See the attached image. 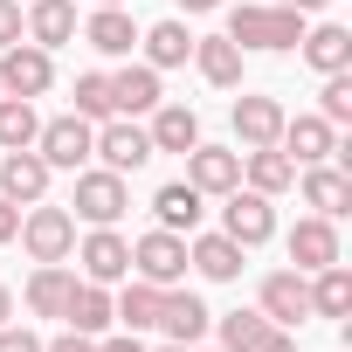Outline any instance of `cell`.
Instances as JSON below:
<instances>
[{
    "label": "cell",
    "instance_id": "cell-1",
    "mask_svg": "<svg viewBox=\"0 0 352 352\" xmlns=\"http://www.w3.org/2000/svg\"><path fill=\"white\" fill-rule=\"evenodd\" d=\"M304 14L297 8H283V0H242V8H228V42L249 56V49H263V56H290L297 42H304Z\"/></svg>",
    "mask_w": 352,
    "mask_h": 352
},
{
    "label": "cell",
    "instance_id": "cell-2",
    "mask_svg": "<svg viewBox=\"0 0 352 352\" xmlns=\"http://www.w3.org/2000/svg\"><path fill=\"white\" fill-rule=\"evenodd\" d=\"M131 208V187H124V173L111 166H76V194H69V214L90 221V228H118Z\"/></svg>",
    "mask_w": 352,
    "mask_h": 352
},
{
    "label": "cell",
    "instance_id": "cell-3",
    "mask_svg": "<svg viewBox=\"0 0 352 352\" xmlns=\"http://www.w3.org/2000/svg\"><path fill=\"white\" fill-rule=\"evenodd\" d=\"M21 249H28V263H69L76 256V214L49 208V201L21 208Z\"/></svg>",
    "mask_w": 352,
    "mask_h": 352
},
{
    "label": "cell",
    "instance_id": "cell-4",
    "mask_svg": "<svg viewBox=\"0 0 352 352\" xmlns=\"http://www.w3.org/2000/svg\"><path fill=\"white\" fill-rule=\"evenodd\" d=\"M131 276L173 290V283H187V235H173V228H145L131 242Z\"/></svg>",
    "mask_w": 352,
    "mask_h": 352
},
{
    "label": "cell",
    "instance_id": "cell-5",
    "mask_svg": "<svg viewBox=\"0 0 352 352\" xmlns=\"http://www.w3.org/2000/svg\"><path fill=\"white\" fill-rule=\"evenodd\" d=\"M90 138H97V124L76 118V111H63V118H42L35 152L49 159V173H76V166H90Z\"/></svg>",
    "mask_w": 352,
    "mask_h": 352
},
{
    "label": "cell",
    "instance_id": "cell-6",
    "mask_svg": "<svg viewBox=\"0 0 352 352\" xmlns=\"http://www.w3.org/2000/svg\"><path fill=\"white\" fill-rule=\"evenodd\" d=\"M56 83V56L35 42H8L0 49V97H49Z\"/></svg>",
    "mask_w": 352,
    "mask_h": 352
},
{
    "label": "cell",
    "instance_id": "cell-7",
    "mask_svg": "<svg viewBox=\"0 0 352 352\" xmlns=\"http://www.w3.org/2000/svg\"><path fill=\"white\" fill-rule=\"evenodd\" d=\"M90 159H104L111 173H138L145 159H159L152 152V138H145V124L138 118H104L97 124V138H90Z\"/></svg>",
    "mask_w": 352,
    "mask_h": 352
},
{
    "label": "cell",
    "instance_id": "cell-8",
    "mask_svg": "<svg viewBox=\"0 0 352 352\" xmlns=\"http://www.w3.org/2000/svg\"><path fill=\"white\" fill-rule=\"evenodd\" d=\"M228 208H221V235L228 242H242V249H263L270 235H276V208H270V194H256V187H235V194H221Z\"/></svg>",
    "mask_w": 352,
    "mask_h": 352
},
{
    "label": "cell",
    "instance_id": "cell-9",
    "mask_svg": "<svg viewBox=\"0 0 352 352\" xmlns=\"http://www.w3.org/2000/svg\"><path fill=\"white\" fill-rule=\"evenodd\" d=\"M0 201H14V208H35V201H49V159H42L35 145H21V152H0Z\"/></svg>",
    "mask_w": 352,
    "mask_h": 352
},
{
    "label": "cell",
    "instance_id": "cell-10",
    "mask_svg": "<svg viewBox=\"0 0 352 352\" xmlns=\"http://www.w3.org/2000/svg\"><path fill=\"white\" fill-rule=\"evenodd\" d=\"M76 263H83V283H124L131 276V242L118 228H90L76 242Z\"/></svg>",
    "mask_w": 352,
    "mask_h": 352
},
{
    "label": "cell",
    "instance_id": "cell-11",
    "mask_svg": "<svg viewBox=\"0 0 352 352\" xmlns=\"http://www.w3.org/2000/svg\"><path fill=\"white\" fill-rule=\"evenodd\" d=\"M256 311H263L270 324H290V331H297V324L311 318V276H304V270H270Z\"/></svg>",
    "mask_w": 352,
    "mask_h": 352
},
{
    "label": "cell",
    "instance_id": "cell-12",
    "mask_svg": "<svg viewBox=\"0 0 352 352\" xmlns=\"http://www.w3.org/2000/svg\"><path fill=\"white\" fill-rule=\"evenodd\" d=\"M228 118H235V145H242V152H263V145H276V138H283V104H276V97L242 90Z\"/></svg>",
    "mask_w": 352,
    "mask_h": 352
},
{
    "label": "cell",
    "instance_id": "cell-13",
    "mask_svg": "<svg viewBox=\"0 0 352 352\" xmlns=\"http://www.w3.org/2000/svg\"><path fill=\"white\" fill-rule=\"evenodd\" d=\"M276 152H283L290 166H318V159H331V152H338V124H324L318 111H304V118H283V138H276Z\"/></svg>",
    "mask_w": 352,
    "mask_h": 352
},
{
    "label": "cell",
    "instance_id": "cell-14",
    "mask_svg": "<svg viewBox=\"0 0 352 352\" xmlns=\"http://www.w3.org/2000/svg\"><path fill=\"white\" fill-rule=\"evenodd\" d=\"M297 187H304V208L311 214H324V221H338V214H352V173L345 166H304L297 173Z\"/></svg>",
    "mask_w": 352,
    "mask_h": 352
},
{
    "label": "cell",
    "instance_id": "cell-15",
    "mask_svg": "<svg viewBox=\"0 0 352 352\" xmlns=\"http://www.w3.org/2000/svg\"><path fill=\"white\" fill-rule=\"evenodd\" d=\"M76 0H28V8H21V35L35 42V49H63V42H76Z\"/></svg>",
    "mask_w": 352,
    "mask_h": 352
},
{
    "label": "cell",
    "instance_id": "cell-16",
    "mask_svg": "<svg viewBox=\"0 0 352 352\" xmlns=\"http://www.w3.org/2000/svg\"><path fill=\"white\" fill-rule=\"evenodd\" d=\"M290 263L311 276V270H324V263H345V249H338V221H324V214H304L297 228H290Z\"/></svg>",
    "mask_w": 352,
    "mask_h": 352
},
{
    "label": "cell",
    "instance_id": "cell-17",
    "mask_svg": "<svg viewBox=\"0 0 352 352\" xmlns=\"http://www.w3.org/2000/svg\"><path fill=\"white\" fill-rule=\"evenodd\" d=\"M187 159V180L201 187V194H235L242 187V152L235 145H194V152H180Z\"/></svg>",
    "mask_w": 352,
    "mask_h": 352
},
{
    "label": "cell",
    "instance_id": "cell-18",
    "mask_svg": "<svg viewBox=\"0 0 352 352\" xmlns=\"http://www.w3.org/2000/svg\"><path fill=\"white\" fill-rule=\"evenodd\" d=\"M208 324H214V311H208L194 290H180V283L166 290V304H159V331H166L173 345H201V338H208Z\"/></svg>",
    "mask_w": 352,
    "mask_h": 352
},
{
    "label": "cell",
    "instance_id": "cell-19",
    "mask_svg": "<svg viewBox=\"0 0 352 352\" xmlns=\"http://www.w3.org/2000/svg\"><path fill=\"white\" fill-rule=\"evenodd\" d=\"M214 90H242V69H249V56L228 42V35H194V56H187Z\"/></svg>",
    "mask_w": 352,
    "mask_h": 352
},
{
    "label": "cell",
    "instance_id": "cell-20",
    "mask_svg": "<svg viewBox=\"0 0 352 352\" xmlns=\"http://www.w3.org/2000/svg\"><path fill=\"white\" fill-rule=\"evenodd\" d=\"M145 118H152V124H145L152 152H194V145H201V118H194V104H152Z\"/></svg>",
    "mask_w": 352,
    "mask_h": 352
},
{
    "label": "cell",
    "instance_id": "cell-21",
    "mask_svg": "<svg viewBox=\"0 0 352 352\" xmlns=\"http://www.w3.org/2000/svg\"><path fill=\"white\" fill-rule=\"evenodd\" d=\"M111 104H118V118H145L152 104H166L159 69H152V63H124V69L111 76Z\"/></svg>",
    "mask_w": 352,
    "mask_h": 352
},
{
    "label": "cell",
    "instance_id": "cell-22",
    "mask_svg": "<svg viewBox=\"0 0 352 352\" xmlns=\"http://www.w3.org/2000/svg\"><path fill=\"white\" fill-rule=\"evenodd\" d=\"M242 242H228V235H187V270H201L208 283H235L242 276Z\"/></svg>",
    "mask_w": 352,
    "mask_h": 352
},
{
    "label": "cell",
    "instance_id": "cell-23",
    "mask_svg": "<svg viewBox=\"0 0 352 352\" xmlns=\"http://www.w3.org/2000/svg\"><path fill=\"white\" fill-rule=\"evenodd\" d=\"M201 201H208V194H201L194 180H166V187L152 194V221L173 228V235H194V228H201Z\"/></svg>",
    "mask_w": 352,
    "mask_h": 352
},
{
    "label": "cell",
    "instance_id": "cell-24",
    "mask_svg": "<svg viewBox=\"0 0 352 352\" xmlns=\"http://www.w3.org/2000/svg\"><path fill=\"white\" fill-rule=\"evenodd\" d=\"M297 56H304L318 76H331V69H352V28H338V21H318V28H304Z\"/></svg>",
    "mask_w": 352,
    "mask_h": 352
},
{
    "label": "cell",
    "instance_id": "cell-25",
    "mask_svg": "<svg viewBox=\"0 0 352 352\" xmlns=\"http://www.w3.org/2000/svg\"><path fill=\"white\" fill-rule=\"evenodd\" d=\"M63 324H69V331H90V338H104V331L118 324V311H111V283H83V276H76Z\"/></svg>",
    "mask_w": 352,
    "mask_h": 352
},
{
    "label": "cell",
    "instance_id": "cell-26",
    "mask_svg": "<svg viewBox=\"0 0 352 352\" xmlns=\"http://www.w3.org/2000/svg\"><path fill=\"white\" fill-rule=\"evenodd\" d=\"M138 49H145V63L152 69H180L187 56H194V28L173 14V21H152V28H138Z\"/></svg>",
    "mask_w": 352,
    "mask_h": 352
},
{
    "label": "cell",
    "instance_id": "cell-27",
    "mask_svg": "<svg viewBox=\"0 0 352 352\" xmlns=\"http://www.w3.org/2000/svg\"><path fill=\"white\" fill-rule=\"evenodd\" d=\"M83 42H90L97 56H131V49H138V21H131V8H97V14L83 21Z\"/></svg>",
    "mask_w": 352,
    "mask_h": 352
},
{
    "label": "cell",
    "instance_id": "cell-28",
    "mask_svg": "<svg viewBox=\"0 0 352 352\" xmlns=\"http://www.w3.org/2000/svg\"><path fill=\"white\" fill-rule=\"evenodd\" d=\"M69 290H76V270H69V263H35V276H28V311H35V318H63V311H69Z\"/></svg>",
    "mask_w": 352,
    "mask_h": 352
},
{
    "label": "cell",
    "instance_id": "cell-29",
    "mask_svg": "<svg viewBox=\"0 0 352 352\" xmlns=\"http://www.w3.org/2000/svg\"><path fill=\"white\" fill-rule=\"evenodd\" d=\"M159 304H166V290L145 283V276H124V290L111 297V311H118L124 331H152V324H159Z\"/></svg>",
    "mask_w": 352,
    "mask_h": 352
},
{
    "label": "cell",
    "instance_id": "cell-30",
    "mask_svg": "<svg viewBox=\"0 0 352 352\" xmlns=\"http://www.w3.org/2000/svg\"><path fill=\"white\" fill-rule=\"evenodd\" d=\"M242 187H256V194H290L297 187V166L276 152V145H263V152H242Z\"/></svg>",
    "mask_w": 352,
    "mask_h": 352
},
{
    "label": "cell",
    "instance_id": "cell-31",
    "mask_svg": "<svg viewBox=\"0 0 352 352\" xmlns=\"http://www.w3.org/2000/svg\"><path fill=\"white\" fill-rule=\"evenodd\" d=\"M345 311H352V270L345 263L311 270V318H345Z\"/></svg>",
    "mask_w": 352,
    "mask_h": 352
},
{
    "label": "cell",
    "instance_id": "cell-32",
    "mask_svg": "<svg viewBox=\"0 0 352 352\" xmlns=\"http://www.w3.org/2000/svg\"><path fill=\"white\" fill-rule=\"evenodd\" d=\"M35 131H42V111H35V97H0V152H21V145H35Z\"/></svg>",
    "mask_w": 352,
    "mask_h": 352
},
{
    "label": "cell",
    "instance_id": "cell-33",
    "mask_svg": "<svg viewBox=\"0 0 352 352\" xmlns=\"http://www.w3.org/2000/svg\"><path fill=\"white\" fill-rule=\"evenodd\" d=\"M76 118H90V124L118 118V104H111V76H104V69H83V76H76Z\"/></svg>",
    "mask_w": 352,
    "mask_h": 352
},
{
    "label": "cell",
    "instance_id": "cell-34",
    "mask_svg": "<svg viewBox=\"0 0 352 352\" xmlns=\"http://www.w3.org/2000/svg\"><path fill=\"white\" fill-rule=\"evenodd\" d=\"M318 118H324V124H352V69H331V76H324Z\"/></svg>",
    "mask_w": 352,
    "mask_h": 352
},
{
    "label": "cell",
    "instance_id": "cell-35",
    "mask_svg": "<svg viewBox=\"0 0 352 352\" xmlns=\"http://www.w3.org/2000/svg\"><path fill=\"white\" fill-rule=\"evenodd\" d=\"M263 324H270L263 311H228V318H214V331H221V352H242V345H249Z\"/></svg>",
    "mask_w": 352,
    "mask_h": 352
},
{
    "label": "cell",
    "instance_id": "cell-36",
    "mask_svg": "<svg viewBox=\"0 0 352 352\" xmlns=\"http://www.w3.org/2000/svg\"><path fill=\"white\" fill-rule=\"evenodd\" d=\"M242 352H297V331H290V324H263Z\"/></svg>",
    "mask_w": 352,
    "mask_h": 352
},
{
    "label": "cell",
    "instance_id": "cell-37",
    "mask_svg": "<svg viewBox=\"0 0 352 352\" xmlns=\"http://www.w3.org/2000/svg\"><path fill=\"white\" fill-rule=\"evenodd\" d=\"M0 352H42V338H35L28 324H14V318H8V324H0Z\"/></svg>",
    "mask_w": 352,
    "mask_h": 352
},
{
    "label": "cell",
    "instance_id": "cell-38",
    "mask_svg": "<svg viewBox=\"0 0 352 352\" xmlns=\"http://www.w3.org/2000/svg\"><path fill=\"white\" fill-rule=\"evenodd\" d=\"M42 352H97V338L90 331H56V338H42Z\"/></svg>",
    "mask_w": 352,
    "mask_h": 352
},
{
    "label": "cell",
    "instance_id": "cell-39",
    "mask_svg": "<svg viewBox=\"0 0 352 352\" xmlns=\"http://www.w3.org/2000/svg\"><path fill=\"white\" fill-rule=\"evenodd\" d=\"M21 42V0H0V49Z\"/></svg>",
    "mask_w": 352,
    "mask_h": 352
},
{
    "label": "cell",
    "instance_id": "cell-40",
    "mask_svg": "<svg viewBox=\"0 0 352 352\" xmlns=\"http://www.w3.org/2000/svg\"><path fill=\"white\" fill-rule=\"evenodd\" d=\"M97 352H145V338L118 324V331H104V338H97Z\"/></svg>",
    "mask_w": 352,
    "mask_h": 352
},
{
    "label": "cell",
    "instance_id": "cell-41",
    "mask_svg": "<svg viewBox=\"0 0 352 352\" xmlns=\"http://www.w3.org/2000/svg\"><path fill=\"white\" fill-rule=\"evenodd\" d=\"M14 235H21V208H14V201H0V249H8Z\"/></svg>",
    "mask_w": 352,
    "mask_h": 352
},
{
    "label": "cell",
    "instance_id": "cell-42",
    "mask_svg": "<svg viewBox=\"0 0 352 352\" xmlns=\"http://www.w3.org/2000/svg\"><path fill=\"white\" fill-rule=\"evenodd\" d=\"M214 8H228V0H180V14H214Z\"/></svg>",
    "mask_w": 352,
    "mask_h": 352
},
{
    "label": "cell",
    "instance_id": "cell-43",
    "mask_svg": "<svg viewBox=\"0 0 352 352\" xmlns=\"http://www.w3.org/2000/svg\"><path fill=\"white\" fill-rule=\"evenodd\" d=\"M283 8H297V14H324L331 0H283Z\"/></svg>",
    "mask_w": 352,
    "mask_h": 352
},
{
    "label": "cell",
    "instance_id": "cell-44",
    "mask_svg": "<svg viewBox=\"0 0 352 352\" xmlns=\"http://www.w3.org/2000/svg\"><path fill=\"white\" fill-rule=\"evenodd\" d=\"M8 318H14V290H8V283H0V324H8Z\"/></svg>",
    "mask_w": 352,
    "mask_h": 352
},
{
    "label": "cell",
    "instance_id": "cell-45",
    "mask_svg": "<svg viewBox=\"0 0 352 352\" xmlns=\"http://www.w3.org/2000/svg\"><path fill=\"white\" fill-rule=\"evenodd\" d=\"M159 352H187V345H173V338H166V345H159Z\"/></svg>",
    "mask_w": 352,
    "mask_h": 352
},
{
    "label": "cell",
    "instance_id": "cell-46",
    "mask_svg": "<svg viewBox=\"0 0 352 352\" xmlns=\"http://www.w3.org/2000/svg\"><path fill=\"white\" fill-rule=\"evenodd\" d=\"M97 8H124V0H97Z\"/></svg>",
    "mask_w": 352,
    "mask_h": 352
},
{
    "label": "cell",
    "instance_id": "cell-47",
    "mask_svg": "<svg viewBox=\"0 0 352 352\" xmlns=\"http://www.w3.org/2000/svg\"><path fill=\"white\" fill-rule=\"evenodd\" d=\"M187 352H194V345H187Z\"/></svg>",
    "mask_w": 352,
    "mask_h": 352
}]
</instances>
